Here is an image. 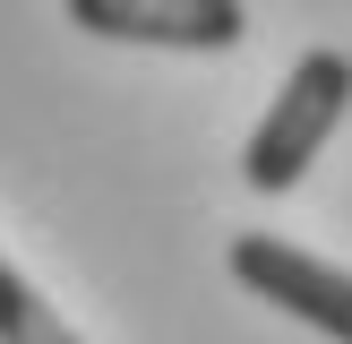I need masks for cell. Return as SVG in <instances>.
<instances>
[{"instance_id":"obj_1","label":"cell","mask_w":352,"mask_h":344,"mask_svg":"<svg viewBox=\"0 0 352 344\" xmlns=\"http://www.w3.org/2000/svg\"><path fill=\"white\" fill-rule=\"evenodd\" d=\"M344 112H352V52H336V43L301 52V61H292V78L275 86L267 120H258L250 147H241V181H250L258 198H284V189L318 164V147L336 138Z\"/></svg>"},{"instance_id":"obj_2","label":"cell","mask_w":352,"mask_h":344,"mask_svg":"<svg viewBox=\"0 0 352 344\" xmlns=\"http://www.w3.org/2000/svg\"><path fill=\"white\" fill-rule=\"evenodd\" d=\"M223 267H232V284H250L267 310H292L301 327L352 344V267H327V258H309L301 241H275V233H232L223 241Z\"/></svg>"},{"instance_id":"obj_3","label":"cell","mask_w":352,"mask_h":344,"mask_svg":"<svg viewBox=\"0 0 352 344\" xmlns=\"http://www.w3.org/2000/svg\"><path fill=\"white\" fill-rule=\"evenodd\" d=\"M78 34L146 52H232L250 34V0H60Z\"/></svg>"},{"instance_id":"obj_4","label":"cell","mask_w":352,"mask_h":344,"mask_svg":"<svg viewBox=\"0 0 352 344\" xmlns=\"http://www.w3.org/2000/svg\"><path fill=\"white\" fill-rule=\"evenodd\" d=\"M0 344H86L78 327H69L60 310L9 267V250H0Z\"/></svg>"}]
</instances>
